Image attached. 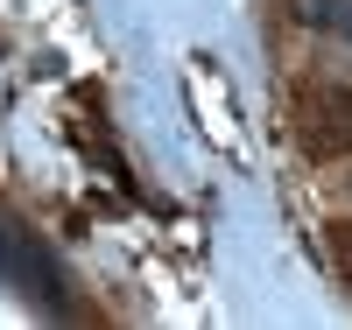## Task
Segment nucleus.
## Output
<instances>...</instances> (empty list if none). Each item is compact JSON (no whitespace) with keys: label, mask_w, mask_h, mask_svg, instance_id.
<instances>
[{"label":"nucleus","mask_w":352,"mask_h":330,"mask_svg":"<svg viewBox=\"0 0 352 330\" xmlns=\"http://www.w3.org/2000/svg\"><path fill=\"white\" fill-rule=\"evenodd\" d=\"M345 190H352V183H345Z\"/></svg>","instance_id":"nucleus-3"},{"label":"nucleus","mask_w":352,"mask_h":330,"mask_svg":"<svg viewBox=\"0 0 352 330\" xmlns=\"http://www.w3.org/2000/svg\"><path fill=\"white\" fill-rule=\"evenodd\" d=\"M289 8H296L303 28H324V36L352 43V0H289Z\"/></svg>","instance_id":"nucleus-2"},{"label":"nucleus","mask_w":352,"mask_h":330,"mask_svg":"<svg viewBox=\"0 0 352 330\" xmlns=\"http://www.w3.org/2000/svg\"><path fill=\"white\" fill-rule=\"evenodd\" d=\"M0 274H8L36 309H64V281H56L50 253L36 246V232H21L14 218H0Z\"/></svg>","instance_id":"nucleus-1"}]
</instances>
